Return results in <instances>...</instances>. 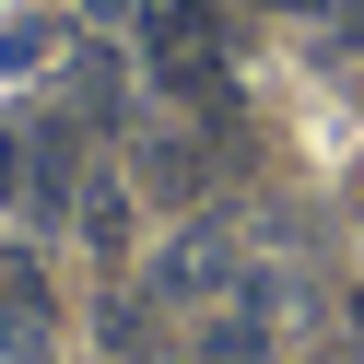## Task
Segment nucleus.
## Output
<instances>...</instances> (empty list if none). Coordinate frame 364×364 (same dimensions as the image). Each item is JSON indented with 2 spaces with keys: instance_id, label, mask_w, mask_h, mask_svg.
Masks as SVG:
<instances>
[{
  "instance_id": "obj_1",
  "label": "nucleus",
  "mask_w": 364,
  "mask_h": 364,
  "mask_svg": "<svg viewBox=\"0 0 364 364\" xmlns=\"http://www.w3.org/2000/svg\"><path fill=\"white\" fill-rule=\"evenodd\" d=\"M141 59L165 95H212L223 82V0H141Z\"/></svg>"
},
{
  "instance_id": "obj_2",
  "label": "nucleus",
  "mask_w": 364,
  "mask_h": 364,
  "mask_svg": "<svg viewBox=\"0 0 364 364\" xmlns=\"http://www.w3.org/2000/svg\"><path fill=\"white\" fill-rule=\"evenodd\" d=\"M71 118H24V188H12V212H36V223H59V212H82V165H71Z\"/></svg>"
},
{
  "instance_id": "obj_3",
  "label": "nucleus",
  "mask_w": 364,
  "mask_h": 364,
  "mask_svg": "<svg viewBox=\"0 0 364 364\" xmlns=\"http://www.w3.org/2000/svg\"><path fill=\"white\" fill-rule=\"evenodd\" d=\"M235 282H247V259H235L223 223H200V235H176L153 259V306H200V294H235Z\"/></svg>"
},
{
  "instance_id": "obj_4",
  "label": "nucleus",
  "mask_w": 364,
  "mask_h": 364,
  "mask_svg": "<svg viewBox=\"0 0 364 364\" xmlns=\"http://www.w3.org/2000/svg\"><path fill=\"white\" fill-rule=\"evenodd\" d=\"M0 341L12 353L48 341V270H36V247H0Z\"/></svg>"
},
{
  "instance_id": "obj_5",
  "label": "nucleus",
  "mask_w": 364,
  "mask_h": 364,
  "mask_svg": "<svg viewBox=\"0 0 364 364\" xmlns=\"http://www.w3.org/2000/svg\"><path fill=\"white\" fill-rule=\"evenodd\" d=\"M82 235H95V247L129 235V188H118V176H95V188H82Z\"/></svg>"
},
{
  "instance_id": "obj_6",
  "label": "nucleus",
  "mask_w": 364,
  "mask_h": 364,
  "mask_svg": "<svg viewBox=\"0 0 364 364\" xmlns=\"http://www.w3.org/2000/svg\"><path fill=\"white\" fill-rule=\"evenodd\" d=\"M48 59H59V24H12L0 36V71H48Z\"/></svg>"
},
{
  "instance_id": "obj_7",
  "label": "nucleus",
  "mask_w": 364,
  "mask_h": 364,
  "mask_svg": "<svg viewBox=\"0 0 364 364\" xmlns=\"http://www.w3.org/2000/svg\"><path fill=\"white\" fill-rule=\"evenodd\" d=\"M106 353H153V317L129 306V294H118V306H106Z\"/></svg>"
},
{
  "instance_id": "obj_8",
  "label": "nucleus",
  "mask_w": 364,
  "mask_h": 364,
  "mask_svg": "<svg viewBox=\"0 0 364 364\" xmlns=\"http://www.w3.org/2000/svg\"><path fill=\"white\" fill-rule=\"evenodd\" d=\"M24 188V118H0V200Z\"/></svg>"
},
{
  "instance_id": "obj_9",
  "label": "nucleus",
  "mask_w": 364,
  "mask_h": 364,
  "mask_svg": "<svg viewBox=\"0 0 364 364\" xmlns=\"http://www.w3.org/2000/svg\"><path fill=\"white\" fill-rule=\"evenodd\" d=\"M329 36H341V48H364V0H329Z\"/></svg>"
},
{
  "instance_id": "obj_10",
  "label": "nucleus",
  "mask_w": 364,
  "mask_h": 364,
  "mask_svg": "<svg viewBox=\"0 0 364 364\" xmlns=\"http://www.w3.org/2000/svg\"><path fill=\"white\" fill-rule=\"evenodd\" d=\"M270 12H317V0H270Z\"/></svg>"
}]
</instances>
